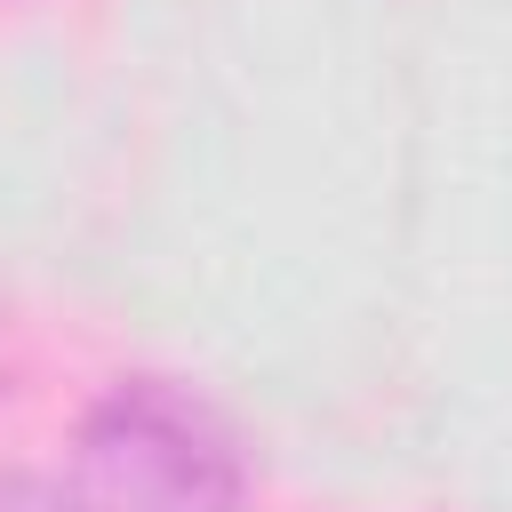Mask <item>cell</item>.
<instances>
[{
	"label": "cell",
	"instance_id": "2",
	"mask_svg": "<svg viewBox=\"0 0 512 512\" xmlns=\"http://www.w3.org/2000/svg\"><path fill=\"white\" fill-rule=\"evenodd\" d=\"M0 512H72L64 488H40V480H8L0 488Z\"/></svg>",
	"mask_w": 512,
	"mask_h": 512
},
{
	"label": "cell",
	"instance_id": "1",
	"mask_svg": "<svg viewBox=\"0 0 512 512\" xmlns=\"http://www.w3.org/2000/svg\"><path fill=\"white\" fill-rule=\"evenodd\" d=\"M64 496L72 512H240V448L200 400L136 376L80 416Z\"/></svg>",
	"mask_w": 512,
	"mask_h": 512
}]
</instances>
